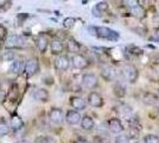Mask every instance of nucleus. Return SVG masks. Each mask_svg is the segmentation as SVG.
<instances>
[{
  "mask_svg": "<svg viewBox=\"0 0 159 143\" xmlns=\"http://www.w3.org/2000/svg\"><path fill=\"white\" fill-rule=\"evenodd\" d=\"M88 31L90 32V35L98 36L99 38H103V40H108V41H116L119 38V34L116 31L106 26H89Z\"/></svg>",
  "mask_w": 159,
  "mask_h": 143,
  "instance_id": "obj_1",
  "label": "nucleus"
},
{
  "mask_svg": "<svg viewBox=\"0 0 159 143\" xmlns=\"http://www.w3.org/2000/svg\"><path fill=\"white\" fill-rule=\"evenodd\" d=\"M121 75L124 76L125 80H127V81L131 82V83H134V82L138 80L139 72H138V69L135 68L133 64L127 63V64H125L121 68Z\"/></svg>",
  "mask_w": 159,
  "mask_h": 143,
  "instance_id": "obj_2",
  "label": "nucleus"
},
{
  "mask_svg": "<svg viewBox=\"0 0 159 143\" xmlns=\"http://www.w3.org/2000/svg\"><path fill=\"white\" fill-rule=\"evenodd\" d=\"M25 42L26 40L23 37V36H19V35H11L8 36L5 41V48L7 49H14V48H21L25 45Z\"/></svg>",
  "mask_w": 159,
  "mask_h": 143,
  "instance_id": "obj_3",
  "label": "nucleus"
},
{
  "mask_svg": "<svg viewBox=\"0 0 159 143\" xmlns=\"http://www.w3.org/2000/svg\"><path fill=\"white\" fill-rule=\"evenodd\" d=\"M39 70V62L36 57H31L25 61V66H24V74L26 76H33L37 74V72Z\"/></svg>",
  "mask_w": 159,
  "mask_h": 143,
  "instance_id": "obj_4",
  "label": "nucleus"
},
{
  "mask_svg": "<svg viewBox=\"0 0 159 143\" xmlns=\"http://www.w3.org/2000/svg\"><path fill=\"white\" fill-rule=\"evenodd\" d=\"M70 62H71V64H73V67L75 69H86L89 66V61L81 54L74 55Z\"/></svg>",
  "mask_w": 159,
  "mask_h": 143,
  "instance_id": "obj_5",
  "label": "nucleus"
},
{
  "mask_svg": "<svg viewBox=\"0 0 159 143\" xmlns=\"http://www.w3.org/2000/svg\"><path fill=\"white\" fill-rule=\"evenodd\" d=\"M82 85L88 89H94L98 87L99 81H98V78L92 73H87L82 76Z\"/></svg>",
  "mask_w": 159,
  "mask_h": 143,
  "instance_id": "obj_6",
  "label": "nucleus"
},
{
  "mask_svg": "<svg viewBox=\"0 0 159 143\" xmlns=\"http://www.w3.org/2000/svg\"><path fill=\"white\" fill-rule=\"evenodd\" d=\"M48 117H49V121L53 124H61L63 122L64 118V115H63V111L58 107H52V109L49 111L48 113Z\"/></svg>",
  "mask_w": 159,
  "mask_h": 143,
  "instance_id": "obj_7",
  "label": "nucleus"
},
{
  "mask_svg": "<svg viewBox=\"0 0 159 143\" xmlns=\"http://www.w3.org/2000/svg\"><path fill=\"white\" fill-rule=\"evenodd\" d=\"M32 98L40 102H47L49 100V92L43 87H34L32 89Z\"/></svg>",
  "mask_w": 159,
  "mask_h": 143,
  "instance_id": "obj_8",
  "label": "nucleus"
},
{
  "mask_svg": "<svg viewBox=\"0 0 159 143\" xmlns=\"http://www.w3.org/2000/svg\"><path fill=\"white\" fill-rule=\"evenodd\" d=\"M82 121V117L80 115L79 111H75V110H69L66 115V122L69 125H77L81 124Z\"/></svg>",
  "mask_w": 159,
  "mask_h": 143,
  "instance_id": "obj_9",
  "label": "nucleus"
},
{
  "mask_svg": "<svg viewBox=\"0 0 159 143\" xmlns=\"http://www.w3.org/2000/svg\"><path fill=\"white\" fill-rule=\"evenodd\" d=\"M70 66V60L68 59V56L66 55H60L56 60H55V68L61 72H66L68 70Z\"/></svg>",
  "mask_w": 159,
  "mask_h": 143,
  "instance_id": "obj_10",
  "label": "nucleus"
},
{
  "mask_svg": "<svg viewBox=\"0 0 159 143\" xmlns=\"http://www.w3.org/2000/svg\"><path fill=\"white\" fill-rule=\"evenodd\" d=\"M108 128H109V130L112 132L116 134V135H120L124 131V125H122V123H121V121H120L119 118H112V119H109L108 121Z\"/></svg>",
  "mask_w": 159,
  "mask_h": 143,
  "instance_id": "obj_11",
  "label": "nucleus"
},
{
  "mask_svg": "<svg viewBox=\"0 0 159 143\" xmlns=\"http://www.w3.org/2000/svg\"><path fill=\"white\" fill-rule=\"evenodd\" d=\"M88 102L93 107H101L103 105V98L96 92H90L88 95Z\"/></svg>",
  "mask_w": 159,
  "mask_h": 143,
  "instance_id": "obj_12",
  "label": "nucleus"
},
{
  "mask_svg": "<svg viewBox=\"0 0 159 143\" xmlns=\"http://www.w3.org/2000/svg\"><path fill=\"white\" fill-rule=\"evenodd\" d=\"M34 43H36V47L39 50L40 53H45L47 51L48 47H49V41H48L47 36L45 35H38L34 40Z\"/></svg>",
  "mask_w": 159,
  "mask_h": 143,
  "instance_id": "obj_13",
  "label": "nucleus"
},
{
  "mask_svg": "<svg viewBox=\"0 0 159 143\" xmlns=\"http://www.w3.org/2000/svg\"><path fill=\"white\" fill-rule=\"evenodd\" d=\"M70 105L75 111H81V110H84L87 106V102L82 98V97H71L70 98Z\"/></svg>",
  "mask_w": 159,
  "mask_h": 143,
  "instance_id": "obj_14",
  "label": "nucleus"
},
{
  "mask_svg": "<svg viewBox=\"0 0 159 143\" xmlns=\"http://www.w3.org/2000/svg\"><path fill=\"white\" fill-rule=\"evenodd\" d=\"M24 66H25V62L20 59H16L11 62V66H10V72L13 73V74H19L20 72H24Z\"/></svg>",
  "mask_w": 159,
  "mask_h": 143,
  "instance_id": "obj_15",
  "label": "nucleus"
},
{
  "mask_svg": "<svg viewBox=\"0 0 159 143\" xmlns=\"http://www.w3.org/2000/svg\"><path fill=\"white\" fill-rule=\"evenodd\" d=\"M115 69L113 68V67H109V66H106V67H103V68L101 69V76L106 80V81H112L113 79L115 78Z\"/></svg>",
  "mask_w": 159,
  "mask_h": 143,
  "instance_id": "obj_16",
  "label": "nucleus"
},
{
  "mask_svg": "<svg viewBox=\"0 0 159 143\" xmlns=\"http://www.w3.org/2000/svg\"><path fill=\"white\" fill-rule=\"evenodd\" d=\"M63 42L60 40H53L50 43V51L52 55H61V53L63 51Z\"/></svg>",
  "mask_w": 159,
  "mask_h": 143,
  "instance_id": "obj_17",
  "label": "nucleus"
},
{
  "mask_svg": "<svg viewBox=\"0 0 159 143\" xmlns=\"http://www.w3.org/2000/svg\"><path fill=\"white\" fill-rule=\"evenodd\" d=\"M10 124H11V128H12L13 131H19V130H21L24 128V122H23V119H21L19 116H17V115H13V116L11 117Z\"/></svg>",
  "mask_w": 159,
  "mask_h": 143,
  "instance_id": "obj_18",
  "label": "nucleus"
},
{
  "mask_svg": "<svg viewBox=\"0 0 159 143\" xmlns=\"http://www.w3.org/2000/svg\"><path fill=\"white\" fill-rule=\"evenodd\" d=\"M108 4H107L106 1H101V2H98L95 7L93 8V14L95 17H101L103 12H106L107 10H108Z\"/></svg>",
  "mask_w": 159,
  "mask_h": 143,
  "instance_id": "obj_19",
  "label": "nucleus"
},
{
  "mask_svg": "<svg viewBox=\"0 0 159 143\" xmlns=\"http://www.w3.org/2000/svg\"><path fill=\"white\" fill-rule=\"evenodd\" d=\"M131 13H132L134 17L139 18V19H144L146 17V10L141 6L140 4H138V5H135L134 7L131 8Z\"/></svg>",
  "mask_w": 159,
  "mask_h": 143,
  "instance_id": "obj_20",
  "label": "nucleus"
},
{
  "mask_svg": "<svg viewBox=\"0 0 159 143\" xmlns=\"http://www.w3.org/2000/svg\"><path fill=\"white\" fill-rule=\"evenodd\" d=\"M81 128L83 130H92L94 128V119L90 116H83L81 121Z\"/></svg>",
  "mask_w": 159,
  "mask_h": 143,
  "instance_id": "obj_21",
  "label": "nucleus"
},
{
  "mask_svg": "<svg viewBox=\"0 0 159 143\" xmlns=\"http://www.w3.org/2000/svg\"><path fill=\"white\" fill-rule=\"evenodd\" d=\"M10 125L6 123L5 119H0V137L7 136L10 134Z\"/></svg>",
  "mask_w": 159,
  "mask_h": 143,
  "instance_id": "obj_22",
  "label": "nucleus"
},
{
  "mask_svg": "<svg viewBox=\"0 0 159 143\" xmlns=\"http://www.w3.org/2000/svg\"><path fill=\"white\" fill-rule=\"evenodd\" d=\"M113 89H114V93L116 97H119V98H122L124 95L126 94V92H125V87L120 83V82H116L114 86H113Z\"/></svg>",
  "mask_w": 159,
  "mask_h": 143,
  "instance_id": "obj_23",
  "label": "nucleus"
},
{
  "mask_svg": "<svg viewBox=\"0 0 159 143\" xmlns=\"http://www.w3.org/2000/svg\"><path fill=\"white\" fill-rule=\"evenodd\" d=\"M80 49H81V45L77 42L75 41V40H69V42H68V50H69V53H79Z\"/></svg>",
  "mask_w": 159,
  "mask_h": 143,
  "instance_id": "obj_24",
  "label": "nucleus"
},
{
  "mask_svg": "<svg viewBox=\"0 0 159 143\" xmlns=\"http://www.w3.org/2000/svg\"><path fill=\"white\" fill-rule=\"evenodd\" d=\"M34 143H56V141H55V138L51 136L42 135V136H38L34 140Z\"/></svg>",
  "mask_w": 159,
  "mask_h": 143,
  "instance_id": "obj_25",
  "label": "nucleus"
},
{
  "mask_svg": "<svg viewBox=\"0 0 159 143\" xmlns=\"http://www.w3.org/2000/svg\"><path fill=\"white\" fill-rule=\"evenodd\" d=\"M144 143H159V137L156 136V135H146L145 138H144Z\"/></svg>",
  "mask_w": 159,
  "mask_h": 143,
  "instance_id": "obj_26",
  "label": "nucleus"
},
{
  "mask_svg": "<svg viewBox=\"0 0 159 143\" xmlns=\"http://www.w3.org/2000/svg\"><path fill=\"white\" fill-rule=\"evenodd\" d=\"M139 132H140V129L135 128V126H131L127 136L129 137V140H131V138H137V137L139 136Z\"/></svg>",
  "mask_w": 159,
  "mask_h": 143,
  "instance_id": "obj_27",
  "label": "nucleus"
},
{
  "mask_svg": "<svg viewBox=\"0 0 159 143\" xmlns=\"http://www.w3.org/2000/svg\"><path fill=\"white\" fill-rule=\"evenodd\" d=\"M115 143H129V137L125 135V134H120L115 137Z\"/></svg>",
  "mask_w": 159,
  "mask_h": 143,
  "instance_id": "obj_28",
  "label": "nucleus"
},
{
  "mask_svg": "<svg viewBox=\"0 0 159 143\" xmlns=\"http://www.w3.org/2000/svg\"><path fill=\"white\" fill-rule=\"evenodd\" d=\"M119 112H121L124 116H127V115H131L132 109H131V106L122 104V105H120V106H119Z\"/></svg>",
  "mask_w": 159,
  "mask_h": 143,
  "instance_id": "obj_29",
  "label": "nucleus"
},
{
  "mask_svg": "<svg viewBox=\"0 0 159 143\" xmlns=\"http://www.w3.org/2000/svg\"><path fill=\"white\" fill-rule=\"evenodd\" d=\"M74 24H75V18H73V17H68L63 21V26L66 27V29L73 27Z\"/></svg>",
  "mask_w": 159,
  "mask_h": 143,
  "instance_id": "obj_30",
  "label": "nucleus"
},
{
  "mask_svg": "<svg viewBox=\"0 0 159 143\" xmlns=\"http://www.w3.org/2000/svg\"><path fill=\"white\" fill-rule=\"evenodd\" d=\"M8 37L7 36V29L4 25L0 24V42H2L4 40L6 41V38Z\"/></svg>",
  "mask_w": 159,
  "mask_h": 143,
  "instance_id": "obj_31",
  "label": "nucleus"
},
{
  "mask_svg": "<svg viewBox=\"0 0 159 143\" xmlns=\"http://www.w3.org/2000/svg\"><path fill=\"white\" fill-rule=\"evenodd\" d=\"M95 143H109V140L106 136H95L94 137Z\"/></svg>",
  "mask_w": 159,
  "mask_h": 143,
  "instance_id": "obj_32",
  "label": "nucleus"
},
{
  "mask_svg": "<svg viewBox=\"0 0 159 143\" xmlns=\"http://www.w3.org/2000/svg\"><path fill=\"white\" fill-rule=\"evenodd\" d=\"M131 53L134 55H141L143 54V50L140 49V48H137V47H131Z\"/></svg>",
  "mask_w": 159,
  "mask_h": 143,
  "instance_id": "obj_33",
  "label": "nucleus"
},
{
  "mask_svg": "<svg viewBox=\"0 0 159 143\" xmlns=\"http://www.w3.org/2000/svg\"><path fill=\"white\" fill-rule=\"evenodd\" d=\"M5 100V91H2V89L0 88V104Z\"/></svg>",
  "mask_w": 159,
  "mask_h": 143,
  "instance_id": "obj_34",
  "label": "nucleus"
},
{
  "mask_svg": "<svg viewBox=\"0 0 159 143\" xmlns=\"http://www.w3.org/2000/svg\"><path fill=\"white\" fill-rule=\"evenodd\" d=\"M75 143H89V141H87L84 138H79V140H76Z\"/></svg>",
  "mask_w": 159,
  "mask_h": 143,
  "instance_id": "obj_35",
  "label": "nucleus"
},
{
  "mask_svg": "<svg viewBox=\"0 0 159 143\" xmlns=\"http://www.w3.org/2000/svg\"><path fill=\"white\" fill-rule=\"evenodd\" d=\"M154 37H156V40H158L159 41V27L154 29Z\"/></svg>",
  "mask_w": 159,
  "mask_h": 143,
  "instance_id": "obj_36",
  "label": "nucleus"
},
{
  "mask_svg": "<svg viewBox=\"0 0 159 143\" xmlns=\"http://www.w3.org/2000/svg\"><path fill=\"white\" fill-rule=\"evenodd\" d=\"M17 143H30L27 140H20V141H18Z\"/></svg>",
  "mask_w": 159,
  "mask_h": 143,
  "instance_id": "obj_37",
  "label": "nucleus"
},
{
  "mask_svg": "<svg viewBox=\"0 0 159 143\" xmlns=\"http://www.w3.org/2000/svg\"><path fill=\"white\" fill-rule=\"evenodd\" d=\"M137 143H139V142H137Z\"/></svg>",
  "mask_w": 159,
  "mask_h": 143,
  "instance_id": "obj_38",
  "label": "nucleus"
}]
</instances>
